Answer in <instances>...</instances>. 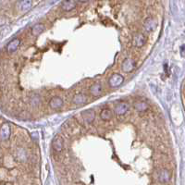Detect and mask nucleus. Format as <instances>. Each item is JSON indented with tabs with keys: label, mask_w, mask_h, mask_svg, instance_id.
I'll list each match as a JSON object with an SVG mask.
<instances>
[{
	"label": "nucleus",
	"mask_w": 185,
	"mask_h": 185,
	"mask_svg": "<svg viewBox=\"0 0 185 185\" xmlns=\"http://www.w3.org/2000/svg\"><path fill=\"white\" fill-rule=\"evenodd\" d=\"M123 82H124V77L121 74L119 73L113 74L109 78V80H108V83H109L110 87H112V88L119 87Z\"/></svg>",
	"instance_id": "1"
},
{
	"label": "nucleus",
	"mask_w": 185,
	"mask_h": 185,
	"mask_svg": "<svg viewBox=\"0 0 185 185\" xmlns=\"http://www.w3.org/2000/svg\"><path fill=\"white\" fill-rule=\"evenodd\" d=\"M11 134V129L8 123H4L0 128V140L7 141L9 139Z\"/></svg>",
	"instance_id": "2"
},
{
	"label": "nucleus",
	"mask_w": 185,
	"mask_h": 185,
	"mask_svg": "<svg viewBox=\"0 0 185 185\" xmlns=\"http://www.w3.org/2000/svg\"><path fill=\"white\" fill-rule=\"evenodd\" d=\"M157 27V21L154 18H147L145 19V23H144V29L145 32L151 33L153 31H155Z\"/></svg>",
	"instance_id": "3"
},
{
	"label": "nucleus",
	"mask_w": 185,
	"mask_h": 185,
	"mask_svg": "<svg viewBox=\"0 0 185 185\" xmlns=\"http://www.w3.org/2000/svg\"><path fill=\"white\" fill-rule=\"evenodd\" d=\"M146 42V37L143 34H136L132 38V45L135 47H142Z\"/></svg>",
	"instance_id": "4"
},
{
	"label": "nucleus",
	"mask_w": 185,
	"mask_h": 185,
	"mask_svg": "<svg viewBox=\"0 0 185 185\" xmlns=\"http://www.w3.org/2000/svg\"><path fill=\"white\" fill-rule=\"evenodd\" d=\"M135 68V61L132 58H126L122 63V71L125 73L131 72Z\"/></svg>",
	"instance_id": "5"
},
{
	"label": "nucleus",
	"mask_w": 185,
	"mask_h": 185,
	"mask_svg": "<svg viewBox=\"0 0 185 185\" xmlns=\"http://www.w3.org/2000/svg\"><path fill=\"white\" fill-rule=\"evenodd\" d=\"M52 147L56 152H61L64 148L63 139L59 135H56L52 140Z\"/></svg>",
	"instance_id": "6"
},
{
	"label": "nucleus",
	"mask_w": 185,
	"mask_h": 185,
	"mask_svg": "<svg viewBox=\"0 0 185 185\" xmlns=\"http://www.w3.org/2000/svg\"><path fill=\"white\" fill-rule=\"evenodd\" d=\"M130 109V106L125 103V102H121V103H119L116 107H115V113L118 115V116H123L125 115Z\"/></svg>",
	"instance_id": "7"
},
{
	"label": "nucleus",
	"mask_w": 185,
	"mask_h": 185,
	"mask_svg": "<svg viewBox=\"0 0 185 185\" xmlns=\"http://www.w3.org/2000/svg\"><path fill=\"white\" fill-rule=\"evenodd\" d=\"M82 117L86 123H92L95 119V112L92 109H87L82 112Z\"/></svg>",
	"instance_id": "8"
},
{
	"label": "nucleus",
	"mask_w": 185,
	"mask_h": 185,
	"mask_svg": "<svg viewBox=\"0 0 185 185\" xmlns=\"http://www.w3.org/2000/svg\"><path fill=\"white\" fill-rule=\"evenodd\" d=\"M49 106L52 109H58L63 106V100L59 96H54L50 99Z\"/></svg>",
	"instance_id": "9"
},
{
	"label": "nucleus",
	"mask_w": 185,
	"mask_h": 185,
	"mask_svg": "<svg viewBox=\"0 0 185 185\" xmlns=\"http://www.w3.org/2000/svg\"><path fill=\"white\" fill-rule=\"evenodd\" d=\"M19 45H20V40H19L18 38H15V39L11 40V41L8 44V45H7V51H8V53H13V52H15V51L18 48Z\"/></svg>",
	"instance_id": "10"
},
{
	"label": "nucleus",
	"mask_w": 185,
	"mask_h": 185,
	"mask_svg": "<svg viewBox=\"0 0 185 185\" xmlns=\"http://www.w3.org/2000/svg\"><path fill=\"white\" fill-rule=\"evenodd\" d=\"M87 101H88V98L86 94L84 93H77L72 98V102L76 105H84L87 103Z\"/></svg>",
	"instance_id": "11"
},
{
	"label": "nucleus",
	"mask_w": 185,
	"mask_h": 185,
	"mask_svg": "<svg viewBox=\"0 0 185 185\" xmlns=\"http://www.w3.org/2000/svg\"><path fill=\"white\" fill-rule=\"evenodd\" d=\"M158 180L162 183L167 182L170 180V172L167 169H166V168L161 169L160 172H159V174H158Z\"/></svg>",
	"instance_id": "12"
},
{
	"label": "nucleus",
	"mask_w": 185,
	"mask_h": 185,
	"mask_svg": "<svg viewBox=\"0 0 185 185\" xmlns=\"http://www.w3.org/2000/svg\"><path fill=\"white\" fill-rule=\"evenodd\" d=\"M77 1H72V0H67V1H63L61 3V7L63 8V10L65 11H71L73 8H75L76 5H77Z\"/></svg>",
	"instance_id": "13"
},
{
	"label": "nucleus",
	"mask_w": 185,
	"mask_h": 185,
	"mask_svg": "<svg viewBox=\"0 0 185 185\" xmlns=\"http://www.w3.org/2000/svg\"><path fill=\"white\" fill-rule=\"evenodd\" d=\"M103 92V87L100 83H94L90 87V92L93 96H100Z\"/></svg>",
	"instance_id": "14"
},
{
	"label": "nucleus",
	"mask_w": 185,
	"mask_h": 185,
	"mask_svg": "<svg viewBox=\"0 0 185 185\" xmlns=\"http://www.w3.org/2000/svg\"><path fill=\"white\" fill-rule=\"evenodd\" d=\"M44 30H45V26L42 23H37L32 28V34L34 36H38L43 33Z\"/></svg>",
	"instance_id": "15"
},
{
	"label": "nucleus",
	"mask_w": 185,
	"mask_h": 185,
	"mask_svg": "<svg viewBox=\"0 0 185 185\" xmlns=\"http://www.w3.org/2000/svg\"><path fill=\"white\" fill-rule=\"evenodd\" d=\"M112 116H113V113H112V111H111L109 108H105V109H103L102 112L100 113V118H101V119H103L104 121H108V120H110Z\"/></svg>",
	"instance_id": "16"
},
{
	"label": "nucleus",
	"mask_w": 185,
	"mask_h": 185,
	"mask_svg": "<svg viewBox=\"0 0 185 185\" xmlns=\"http://www.w3.org/2000/svg\"><path fill=\"white\" fill-rule=\"evenodd\" d=\"M32 4H33V2H32V1H28V0H26V1H19V2H18L19 8H20V10H22V11H27V10H29V9L32 8Z\"/></svg>",
	"instance_id": "17"
},
{
	"label": "nucleus",
	"mask_w": 185,
	"mask_h": 185,
	"mask_svg": "<svg viewBox=\"0 0 185 185\" xmlns=\"http://www.w3.org/2000/svg\"><path fill=\"white\" fill-rule=\"evenodd\" d=\"M134 108L137 111H140V112L146 111L148 108L147 103H146V102H144V101L137 102V103H135V105H134Z\"/></svg>",
	"instance_id": "18"
},
{
	"label": "nucleus",
	"mask_w": 185,
	"mask_h": 185,
	"mask_svg": "<svg viewBox=\"0 0 185 185\" xmlns=\"http://www.w3.org/2000/svg\"><path fill=\"white\" fill-rule=\"evenodd\" d=\"M17 157L19 161H25L27 159V153L24 149H18L17 152Z\"/></svg>",
	"instance_id": "19"
},
{
	"label": "nucleus",
	"mask_w": 185,
	"mask_h": 185,
	"mask_svg": "<svg viewBox=\"0 0 185 185\" xmlns=\"http://www.w3.org/2000/svg\"><path fill=\"white\" fill-rule=\"evenodd\" d=\"M40 101H41V98H40V96L38 95V94H35V95H34L32 98H31V103L34 106H37V105H39L40 104Z\"/></svg>",
	"instance_id": "20"
},
{
	"label": "nucleus",
	"mask_w": 185,
	"mask_h": 185,
	"mask_svg": "<svg viewBox=\"0 0 185 185\" xmlns=\"http://www.w3.org/2000/svg\"><path fill=\"white\" fill-rule=\"evenodd\" d=\"M181 55L182 56H185V45H182L181 46Z\"/></svg>",
	"instance_id": "21"
}]
</instances>
